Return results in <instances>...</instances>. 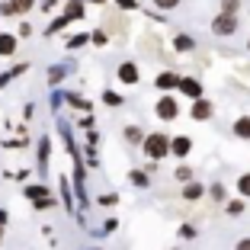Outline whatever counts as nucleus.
<instances>
[{
	"instance_id": "nucleus-21",
	"label": "nucleus",
	"mask_w": 250,
	"mask_h": 250,
	"mask_svg": "<svg viewBox=\"0 0 250 250\" xmlns=\"http://www.w3.org/2000/svg\"><path fill=\"white\" fill-rule=\"evenodd\" d=\"M128 183L138 186V189H147V186H151V180H147V173H141V170H132V173H128Z\"/></svg>"
},
{
	"instance_id": "nucleus-17",
	"label": "nucleus",
	"mask_w": 250,
	"mask_h": 250,
	"mask_svg": "<svg viewBox=\"0 0 250 250\" xmlns=\"http://www.w3.org/2000/svg\"><path fill=\"white\" fill-rule=\"evenodd\" d=\"M125 141H128V145H141V141H145V132H141L138 125H125Z\"/></svg>"
},
{
	"instance_id": "nucleus-9",
	"label": "nucleus",
	"mask_w": 250,
	"mask_h": 250,
	"mask_svg": "<svg viewBox=\"0 0 250 250\" xmlns=\"http://www.w3.org/2000/svg\"><path fill=\"white\" fill-rule=\"evenodd\" d=\"M22 196L29 199V202H39V199H52V186H45V183L22 186Z\"/></svg>"
},
{
	"instance_id": "nucleus-29",
	"label": "nucleus",
	"mask_w": 250,
	"mask_h": 250,
	"mask_svg": "<svg viewBox=\"0 0 250 250\" xmlns=\"http://www.w3.org/2000/svg\"><path fill=\"white\" fill-rule=\"evenodd\" d=\"M64 100H67L71 106H77V109H90V103H87V100H81V96H74V93H67Z\"/></svg>"
},
{
	"instance_id": "nucleus-12",
	"label": "nucleus",
	"mask_w": 250,
	"mask_h": 250,
	"mask_svg": "<svg viewBox=\"0 0 250 250\" xmlns=\"http://www.w3.org/2000/svg\"><path fill=\"white\" fill-rule=\"evenodd\" d=\"M206 196V186L199 183V180H189V183L183 186V199L186 202H196V199H202Z\"/></svg>"
},
{
	"instance_id": "nucleus-39",
	"label": "nucleus",
	"mask_w": 250,
	"mask_h": 250,
	"mask_svg": "<svg viewBox=\"0 0 250 250\" xmlns=\"http://www.w3.org/2000/svg\"><path fill=\"white\" fill-rule=\"evenodd\" d=\"M39 10H45V13H48V10H55V0H42V7Z\"/></svg>"
},
{
	"instance_id": "nucleus-32",
	"label": "nucleus",
	"mask_w": 250,
	"mask_h": 250,
	"mask_svg": "<svg viewBox=\"0 0 250 250\" xmlns=\"http://www.w3.org/2000/svg\"><path fill=\"white\" fill-rule=\"evenodd\" d=\"M32 36V26L29 22H20V29H16V39H29Z\"/></svg>"
},
{
	"instance_id": "nucleus-15",
	"label": "nucleus",
	"mask_w": 250,
	"mask_h": 250,
	"mask_svg": "<svg viewBox=\"0 0 250 250\" xmlns=\"http://www.w3.org/2000/svg\"><path fill=\"white\" fill-rule=\"evenodd\" d=\"M7 3L13 7V13H16V16H26L29 10H36V7H39L36 0H7Z\"/></svg>"
},
{
	"instance_id": "nucleus-37",
	"label": "nucleus",
	"mask_w": 250,
	"mask_h": 250,
	"mask_svg": "<svg viewBox=\"0 0 250 250\" xmlns=\"http://www.w3.org/2000/svg\"><path fill=\"white\" fill-rule=\"evenodd\" d=\"M234 250H250V237H241V241L234 244Z\"/></svg>"
},
{
	"instance_id": "nucleus-24",
	"label": "nucleus",
	"mask_w": 250,
	"mask_h": 250,
	"mask_svg": "<svg viewBox=\"0 0 250 250\" xmlns=\"http://www.w3.org/2000/svg\"><path fill=\"white\" fill-rule=\"evenodd\" d=\"M173 177H177L180 183H189V180H192V167H189V164H180V167L173 170Z\"/></svg>"
},
{
	"instance_id": "nucleus-10",
	"label": "nucleus",
	"mask_w": 250,
	"mask_h": 250,
	"mask_svg": "<svg viewBox=\"0 0 250 250\" xmlns=\"http://www.w3.org/2000/svg\"><path fill=\"white\" fill-rule=\"evenodd\" d=\"M16 48H20V39L13 32H0V58H13Z\"/></svg>"
},
{
	"instance_id": "nucleus-33",
	"label": "nucleus",
	"mask_w": 250,
	"mask_h": 250,
	"mask_svg": "<svg viewBox=\"0 0 250 250\" xmlns=\"http://www.w3.org/2000/svg\"><path fill=\"white\" fill-rule=\"evenodd\" d=\"M90 42L93 45H106V32H90Z\"/></svg>"
},
{
	"instance_id": "nucleus-16",
	"label": "nucleus",
	"mask_w": 250,
	"mask_h": 250,
	"mask_svg": "<svg viewBox=\"0 0 250 250\" xmlns=\"http://www.w3.org/2000/svg\"><path fill=\"white\" fill-rule=\"evenodd\" d=\"M225 212H228L231 218H241V215L247 212V202H244V199H231V202H225Z\"/></svg>"
},
{
	"instance_id": "nucleus-27",
	"label": "nucleus",
	"mask_w": 250,
	"mask_h": 250,
	"mask_svg": "<svg viewBox=\"0 0 250 250\" xmlns=\"http://www.w3.org/2000/svg\"><path fill=\"white\" fill-rule=\"evenodd\" d=\"M64 26H67V20H64V16H58L55 22H48V29H45V36H55V32H58V29H64Z\"/></svg>"
},
{
	"instance_id": "nucleus-4",
	"label": "nucleus",
	"mask_w": 250,
	"mask_h": 250,
	"mask_svg": "<svg viewBox=\"0 0 250 250\" xmlns=\"http://www.w3.org/2000/svg\"><path fill=\"white\" fill-rule=\"evenodd\" d=\"M116 77H119V83H125V87H135V83L141 81V71H138L135 61H122V64L116 67Z\"/></svg>"
},
{
	"instance_id": "nucleus-8",
	"label": "nucleus",
	"mask_w": 250,
	"mask_h": 250,
	"mask_svg": "<svg viewBox=\"0 0 250 250\" xmlns=\"http://www.w3.org/2000/svg\"><path fill=\"white\" fill-rule=\"evenodd\" d=\"M177 83H180V74L161 71V74H157V81H154V87L161 90V93H170V90H177Z\"/></svg>"
},
{
	"instance_id": "nucleus-26",
	"label": "nucleus",
	"mask_w": 250,
	"mask_h": 250,
	"mask_svg": "<svg viewBox=\"0 0 250 250\" xmlns=\"http://www.w3.org/2000/svg\"><path fill=\"white\" fill-rule=\"evenodd\" d=\"M103 103L106 106H122V96H119L116 90H106V93H103Z\"/></svg>"
},
{
	"instance_id": "nucleus-28",
	"label": "nucleus",
	"mask_w": 250,
	"mask_h": 250,
	"mask_svg": "<svg viewBox=\"0 0 250 250\" xmlns=\"http://www.w3.org/2000/svg\"><path fill=\"white\" fill-rule=\"evenodd\" d=\"M64 74H67V67H61V64H58V67H52V71H48V83H58Z\"/></svg>"
},
{
	"instance_id": "nucleus-30",
	"label": "nucleus",
	"mask_w": 250,
	"mask_h": 250,
	"mask_svg": "<svg viewBox=\"0 0 250 250\" xmlns=\"http://www.w3.org/2000/svg\"><path fill=\"white\" fill-rule=\"evenodd\" d=\"M196 237V228L192 225H180V241H192Z\"/></svg>"
},
{
	"instance_id": "nucleus-6",
	"label": "nucleus",
	"mask_w": 250,
	"mask_h": 250,
	"mask_svg": "<svg viewBox=\"0 0 250 250\" xmlns=\"http://www.w3.org/2000/svg\"><path fill=\"white\" fill-rule=\"evenodd\" d=\"M189 151H192V138L189 135H177V138H170V154L173 157H189Z\"/></svg>"
},
{
	"instance_id": "nucleus-18",
	"label": "nucleus",
	"mask_w": 250,
	"mask_h": 250,
	"mask_svg": "<svg viewBox=\"0 0 250 250\" xmlns=\"http://www.w3.org/2000/svg\"><path fill=\"white\" fill-rule=\"evenodd\" d=\"M61 16H64L67 22H71V20H81V16H83V3H81V0H71V3H67V10Z\"/></svg>"
},
{
	"instance_id": "nucleus-31",
	"label": "nucleus",
	"mask_w": 250,
	"mask_h": 250,
	"mask_svg": "<svg viewBox=\"0 0 250 250\" xmlns=\"http://www.w3.org/2000/svg\"><path fill=\"white\" fill-rule=\"evenodd\" d=\"M154 7H157V10H177L180 0H154Z\"/></svg>"
},
{
	"instance_id": "nucleus-5",
	"label": "nucleus",
	"mask_w": 250,
	"mask_h": 250,
	"mask_svg": "<svg viewBox=\"0 0 250 250\" xmlns=\"http://www.w3.org/2000/svg\"><path fill=\"white\" fill-rule=\"evenodd\" d=\"M177 90L183 96H189L192 103H196V100H202V81H196V77H180Z\"/></svg>"
},
{
	"instance_id": "nucleus-3",
	"label": "nucleus",
	"mask_w": 250,
	"mask_h": 250,
	"mask_svg": "<svg viewBox=\"0 0 250 250\" xmlns=\"http://www.w3.org/2000/svg\"><path fill=\"white\" fill-rule=\"evenodd\" d=\"M154 116L157 119H164V122H173V119L180 116V106H177V100L170 93H164L161 100H157V106H154Z\"/></svg>"
},
{
	"instance_id": "nucleus-2",
	"label": "nucleus",
	"mask_w": 250,
	"mask_h": 250,
	"mask_svg": "<svg viewBox=\"0 0 250 250\" xmlns=\"http://www.w3.org/2000/svg\"><path fill=\"white\" fill-rule=\"evenodd\" d=\"M241 29V20L237 16H228V13H218L212 20V32L215 36H221V39H228V36H234V32Z\"/></svg>"
},
{
	"instance_id": "nucleus-38",
	"label": "nucleus",
	"mask_w": 250,
	"mask_h": 250,
	"mask_svg": "<svg viewBox=\"0 0 250 250\" xmlns=\"http://www.w3.org/2000/svg\"><path fill=\"white\" fill-rule=\"evenodd\" d=\"M7 221H10V212H7V208H0V228H7Z\"/></svg>"
},
{
	"instance_id": "nucleus-35",
	"label": "nucleus",
	"mask_w": 250,
	"mask_h": 250,
	"mask_svg": "<svg viewBox=\"0 0 250 250\" xmlns=\"http://www.w3.org/2000/svg\"><path fill=\"white\" fill-rule=\"evenodd\" d=\"M116 3H119L122 10H135V7H138V0H116Z\"/></svg>"
},
{
	"instance_id": "nucleus-13",
	"label": "nucleus",
	"mask_w": 250,
	"mask_h": 250,
	"mask_svg": "<svg viewBox=\"0 0 250 250\" xmlns=\"http://www.w3.org/2000/svg\"><path fill=\"white\" fill-rule=\"evenodd\" d=\"M234 135L241 141H250V116H237L234 119Z\"/></svg>"
},
{
	"instance_id": "nucleus-1",
	"label": "nucleus",
	"mask_w": 250,
	"mask_h": 250,
	"mask_svg": "<svg viewBox=\"0 0 250 250\" xmlns=\"http://www.w3.org/2000/svg\"><path fill=\"white\" fill-rule=\"evenodd\" d=\"M141 151H145V157L151 164H154V161H164V157L170 154V135H164V132H147L145 141H141Z\"/></svg>"
},
{
	"instance_id": "nucleus-41",
	"label": "nucleus",
	"mask_w": 250,
	"mask_h": 250,
	"mask_svg": "<svg viewBox=\"0 0 250 250\" xmlns=\"http://www.w3.org/2000/svg\"><path fill=\"white\" fill-rule=\"evenodd\" d=\"M247 52H250V42H247Z\"/></svg>"
},
{
	"instance_id": "nucleus-19",
	"label": "nucleus",
	"mask_w": 250,
	"mask_h": 250,
	"mask_svg": "<svg viewBox=\"0 0 250 250\" xmlns=\"http://www.w3.org/2000/svg\"><path fill=\"white\" fill-rule=\"evenodd\" d=\"M22 71H29V64H16V67H10V71H7V74H0V90L7 87V83H10V81H13V77H20V74H22Z\"/></svg>"
},
{
	"instance_id": "nucleus-11",
	"label": "nucleus",
	"mask_w": 250,
	"mask_h": 250,
	"mask_svg": "<svg viewBox=\"0 0 250 250\" xmlns=\"http://www.w3.org/2000/svg\"><path fill=\"white\" fill-rule=\"evenodd\" d=\"M173 52H180V55L196 52V39H192L189 32H177V36H173Z\"/></svg>"
},
{
	"instance_id": "nucleus-14",
	"label": "nucleus",
	"mask_w": 250,
	"mask_h": 250,
	"mask_svg": "<svg viewBox=\"0 0 250 250\" xmlns=\"http://www.w3.org/2000/svg\"><path fill=\"white\" fill-rule=\"evenodd\" d=\"M45 170H48V135L39 138V173H45Z\"/></svg>"
},
{
	"instance_id": "nucleus-34",
	"label": "nucleus",
	"mask_w": 250,
	"mask_h": 250,
	"mask_svg": "<svg viewBox=\"0 0 250 250\" xmlns=\"http://www.w3.org/2000/svg\"><path fill=\"white\" fill-rule=\"evenodd\" d=\"M32 206L39 208V212H42V208H48V206H55V196L52 199H39V202H32Z\"/></svg>"
},
{
	"instance_id": "nucleus-20",
	"label": "nucleus",
	"mask_w": 250,
	"mask_h": 250,
	"mask_svg": "<svg viewBox=\"0 0 250 250\" xmlns=\"http://www.w3.org/2000/svg\"><path fill=\"white\" fill-rule=\"evenodd\" d=\"M206 192L215 199V202H228V189H225V183H212Z\"/></svg>"
},
{
	"instance_id": "nucleus-42",
	"label": "nucleus",
	"mask_w": 250,
	"mask_h": 250,
	"mask_svg": "<svg viewBox=\"0 0 250 250\" xmlns=\"http://www.w3.org/2000/svg\"><path fill=\"white\" fill-rule=\"evenodd\" d=\"M170 250H177V247H170Z\"/></svg>"
},
{
	"instance_id": "nucleus-22",
	"label": "nucleus",
	"mask_w": 250,
	"mask_h": 250,
	"mask_svg": "<svg viewBox=\"0 0 250 250\" xmlns=\"http://www.w3.org/2000/svg\"><path fill=\"white\" fill-rule=\"evenodd\" d=\"M237 196H241L244 202L250 199V173H241V177H237Z\"/></svg>"
},
{
	"instance_id": "nucleus-23",
	"label": "nucleus",
	"mask_w": 250,
	"mask_h": 250,
	"mask_svg": "<svg viewBox=\"0 0 250 250\" xmlns=\"http://www.w3.org/2000/svg\"><path fill=\"white\" fill-rule=\"evenodd\" d=\"M218 13H228V16H237V10H241V0H218Z\"/></svg>"
},
{
	"instance_id": "nucleus-40",
	"label": "nucleus",
	"mask_w": 250,
	"mask_h": 250,
	"mask_svg": "<svg viewBox=\"0 0 250 250\" xmlns=\"http://www.w3.org/2000/svg\"><path fill=\"white\" fill-rule=\"evenodd\" d=\"M3 231H7V228H0V244H3Z\"/></svg>"
},
{
	"instance_id": "nucleus-25",
	"label": "nucleus",
	"mask_w": 250,
	"mask_h": 250,
	"mask_svg": "<svg viewBox=\"0 0 250 250\" xmlns=\"http://www.w3.org/2000/svg\"><path fill=\"white\" fill-rule=\"evenodd\" d=\"M87 42H90V32H81V36H71V39H67V48L74 52V48H81V45H87Z\"/></svg>"
},
{
	"instance_id": "nucleus-36",
	"label": "nucleus",
	"mask_w": 250,
	"mask_h": 250,
	"mask_svg": "<svg viewBox=\"0 0 250 250\" xmlns=\"http://www.w3.org/2000/svg\"><path fill=\"white\" fill-rule=\"evenodd\" d=\"M0 16H16V13H13V7H10L7 0H3V3H0Z\"/></svg>"
},
{
	"instance_id": "nucleus-7",
	"label": "nucleus",
	"mask_w": 250,
	"mask_h": 250,
	"mask_svg": "<svg viewBox=\"0 0 250 250\" xmlns=\"http://www.w3.org/2000/svg\"><path fill=\"white\" fill-rule=\"evenodd\" d=\"M189 116L196 119V122H208V119L215 116V106L208 103L206 96H202V100H196V103H192V109H189Z\"/></svg>"
}]
</instances>
